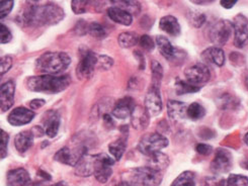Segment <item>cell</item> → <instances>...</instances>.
Listing matches in <instances>:
<instances>
[{"mask_svg":"<svg viewBox=\"0 0 248 186\" xmlns=\"http://www.w3.org/2000/svg\"><path fill=\"white\" fill-rule=\"evenodd\" d=\"M7 184L9 186H29L31 184V176L24 168H16L7 173Z\"/></svg>","mask_w":248,"mask_h":186,"instance_id":"20","label":"cell"},{"mask_svg":"<svg viewBox=\"0 0 248 186\" xmlns=\"http://www.w3.org/2000/svg\"><path fill=\"white\" fill-rule=\"evenodd\" d=\"M139 41H140V38L138 37V35L136 32H133V31L122 32L118 38L119 45L122 48H131V47L136 46L139 43Z\"/></svg>","mask_w":248,"mask_h":186,"instance_id":"29","label":"cell"},{"mask_svg":"<svg viewBox=\"0 0 248 186\" xmlns=\"http://www.w3.org/2000/svg\"><path fill=\"white\" fill-rule=\"evenodd\" d=\"M232 167V156L226 149H217L215 158L211 162V171L214 174H224Z\"/></svg>","mask_w":248,"mask_h":186,"instance_id":"11","label":"cell"},{"mask_svg":"<svg viewBox=\"0 0 248 186\" xmlns=\"http://www.w3.org/2000/svg\"><path fill=\"white\" fill-rule=\"evenodd\" d=\"M11 39H13V35H11V31L9 30V29L3 24L0 25V43H9Z\"/></svg>","mask_w":248,"mask_h":186,"instance_id":"44","label":"cell"},{"mask_svg":"<svg viewBox=\"0 0 248 186\" xmlns=\"http://www.w3.org/2000/svg\"><path fill=\"white\" fill-rule=\"evenodd\" d=\"M105 123H106V126H109V127H114V122H112V119H111V117L109 116V115H108V114H106L105 115Z\"/></svg>","mask_w":248,"mask_h":186,"instance_id":"50","label":"cell"},{"mask_svg":"<svg viewBox=\"0 0 248 186\" xmlns=\"http://www.w3.org/2000/svg\"><path fill=\"white\" fill-rule=\"evenodd\" d=\"M186 81L195 86L201 87L207 83L211 78V72L207 65L202 63H197L193 66L188 67L185 71Z\"/></svg>","mask_w":248,"mask_h":186,"instance_id":"10","label":"cell"},{"mask_svg":"<svg viewBox=\"0 0 248 186\" xmlns=\"http://www.w3.org/2000/svg\"><path fill=\"white\" fill-rule=\"evenodd\" d=\"M205 114H206V109L204 108V106L201 105L198 102L191 103L187 107L186 115L190 119L198 120V119H201V118L204 117Z\"/></svg>","mask_w":248,"mask_h":186,"instance_id":"33","label":"cell"},{"mask_svg":"<svg viewBox=\"0 0 248 186\" xmlns=\"http://www.w3.org/2000/svg\"><path fill=\"white\" fill-rule=\"evenodd\" d=\"M126 148H127V138H123V137L119 138L115 142H112V143H110L108 146L109 153L112 155V157L115 158L116 161L121 160L124 153L126 151Z\"/></svg>","mask_w":248,"mask_h":186,"instance_id":"28","label":"cell"},{"mask_svg":"<svg viewBox=\"0 0 248 186\" xmlns=\"http://www.w3.org/2000/svg\"><path fill=\"white\" fill-rule=\"evenodd\" d=\"M234 45L243 48L248 43V20L243 14L236 15L233 21Z\"/></svg>","mask_w":248,"mask_h":186,"instance_id":"12","label":"cell"},{"mask_svg":"<svg viewBox=\"0 0 248 186\" xmlns=\"http://www.w3.org/2000/svg\"><path fill=\"white\" fill-rule=\"evenodd\" d=\"M151 71H152V81L154 86L159 87L160 82L163 78V68L160 65L159 62H157L156 60H153L151 62Z\"/></svg>","mask_w":248,"mask_h":186,"instance_id":"34","label":"cell"},{"mask_svg":"<svg viewBox=\"0 0 248 186\" xmlns=\"http://www.w3.org/2000/svg\"><path fill=\"white\" fill-rule=\"evenodd\" d=\"M71 79L68 75H40L30 77L27 81V87L33 92L59 93L68 88Z\"/></svg>","mask_w":248,"mask_h":186,"instance_id":"2","label":"cell"},{"mask_svg":"<svg viewBox=\"0 0 248 186\" xmlns=\"http://www.w3.org/2000/svg\"><path fill=\"white\" fill-rule=\"evenodd\" d=\"M15 93H16V84L14 81H7L2 84L0 88V108L1 113L7 112L8 109L15 103Z\"/></svg>","mask_w":248,"mask_h":186,"instance_id":"15","label":"cell"},{"mask_svg":"<svg viewBox=\"0 0 248 186\" xmlns=\"http://www.w3.org/2000/svg\"><path fill=\"white\" fill-rule=\"evenodd\" d=\"M71 63V58L64 52H47L37 59L36 68L46 75H56L65 71Z\"/></svg>","mask_w":248,"mask_h":186,"instance_id":"4","label":"cell"},{"mask_svg":"<svg viewBox=\"0 0 248 186\" xmlns=\"http://www.w3.org/2000/svg\"><path fill=\"white\" fill-rule=\"evenodd\" d=\"M175 90L178 95L187 94V93H195L201 90V87L195 86L188 83L187 81H184L182 79H176L175 81Z\"/></svg>","mask_w":248,"mask_h":186,"instance_id":"32","label":"cell"},{"mask_svg":"<svg viewBox=\"0 0 248 186\" xmlns=\"http://www.w3.org/2000/svg\"><path fill=\"white\" fill-rule=\"evenodd\" d=\"M220 3H221V5H222L224 8L230 9V8H232L236 3H237V0H222V1H221Z\"/></svg>","mask_w":248,"mask_h":186,"instance_id":"49","label":"cell"},{"mask_svg":"<svg viewBox=\"0 0 248 186\" xmlns=\"http://www.w3.org/2000/svg\"><path fill=\"white\" fill-rule=\"evenodd\" d=\"M150 114L147 108L142 105H136L131 114V124L135 129L143 130L149 126Z\"/></svg>","mask_w":248,"mask_h":186,"instance_id":"17","label":"cell"},{"mask_svg":"<svg viewBox=\"0 0 248 186\" xmlns=\"http://www.w3.org/2000/svg\"><path fill=\"white\" fill-rule=\"evenodd\" d=\"M159 28L169 36L177 37L180 34V25L176 17L172 15L163 16L159 21Z\"/></svg>","mask_w":248,"mask_h":186,"instance_id":"24","label":"cell"},{"mask_svg":"<svg viewBox=\"0 0 248 186\" xmlns=\"http://www.w3.org/2000/svg\"><path fill=\"white\" fill-rule=\"evenodd\" d=\"M64 16L63 8L55 3L29 4L20 15V21L26 27L39 28L57 25Z\"/></svg>","mask_w":248,"mask_h":186,"instance_id":"1","label":"cell"},{"mask_svg":"<svg viewBox=\"0 0 248 186\" xmlns=\"http://www.w3.org/2000/svg\"><path fill=\"white\" fill-rule=\"evenodd\" d=\"M88 1H79V0H74V1L71 2V7L73 13L75 14H85L87 10V5H88Z\"/></svg>","mask_w":248,"mask_h":186,"instance_id":"40","label":"cell"},{"mask_svg":"<svg viewBox=\"0 0 248 186\" xmlns=\"http://www.w3.org/2000/svg\"><path fill=\"white\" fill-rule=\"evenodd\" d=\"M114 6L119 7L130 14L137 15L141 12V4L138 1H111Z\"/></svg>","mask_w":248,"mask_h":186,"instance_id":"31","label":"cell"},{"mask_svg":"<svg viewBox=\"0 0 248 186\" xmlns=\"http://www.w3.org/2000/svg\"><path fill=\"white\" fill-rule=\"evenodd\" d=\"M202 57L205 61L222 67L225 64V54L224 51L219 47H210L202 54Z\"/></svg>","mask_w":248,"mask_h":186,"instance_id":"21","label":"cell"},{"mask_svg":"<svg viewBox=\"0 0 248 186\" xmlns=\"http://www.w3.org/2000/svg\"><path fill=\"white\" fill-rule=\"evenodd\" d=\"M171 186H196V175L191 171H185L172 182Z\"/></svg>","mask_w":248,"mask_h":186,"instance_id":"30","label":"cell"},{"mask_svg":"<svg viewBox=\"0 0 248 186\" xmlns=\"http://www.w3.org/2000/svg\"><path fill=\"white\" fill-rule=\"evenodd\" d=\"M0 66H1V75H4L13 66V58L10 56H3L0 60Z\"/></svg>","mask_w":248,"mask_h":186,"instance_id":"46","label":"cell"},{"mask_svg":"<svg viewBox=\"0 0 248 186\" xmlns=\"http://www.w3.org/2000/svg\"><path fill=\"white\" fill-rule=\"evenodd\" d=\"M194 3H197V4H209V3H212L213 1H193Z\"/></svg>","mask_w":248,"mask_h":186,"instance_id":"51","label":"cell"},{"mask_svg":"<svg viewBox=\"0 0 248 186\" xmlns=\"http://www.w3.org/2000/svg\"><path fill=\"white\" fill-rule=\"evenodd\" d=\"M226 180L219 176H210L204 178L202 181V186H225Z\"/></svg>","mask_w":248,"mask_h":186,"instance_id":"39","label":"cell"},{"mask_svg":"<svg viewBox=\"0 0 248 186\" xmlns=\"http://www.w3.org/2000/svg\"><path fill=\"white\" fill-rule=\"evenodd\" d=\"M45 103H46V101L44 100H33L30 102V106L31 109H39L42 106H44Z\"/></svg>","mask_w":248,"mask_h":186,"instance_id":"48","label":"cell"},{"mask_svg":"<svg viewBox=\"0 0 248 186\" xmlns=\"http://www.w3.org/2000/svg\"><path fill=\"white\" fill-rule=\"evenodd\" d=\"M87 150L85 147L79 146L77 148H69L63 147L57 153H56L54 158L56 161H58L65 165L76 166L80 160L86 155Z\"/></svg>","mask_w":248,"mask_h":186,"instance_id":"9","label":"cell"},{"mask_svg":"<svg viewBox=\"0 0 248 186\" xmlns=\"http://www.w3.org/2000/svg\"><path fill=\"white\" fill-rule=\"evenodd\" d=\"M134 100L130 96H126L118 100L116 105L112 109V115L119 119H126L131 116L134 108H135Z\"/></svg>","mask_w":248,"mask_h":186,"instance_id":"18","label":"cell"},{"mask_svg":"<svg viewBox=\"0 0 248 186\" xmlns=\"http://www.w3.org/2000/svg\"><path fill=\"white\" fill-rule=\"evenodd\" d=\"M87 32L92 35L95 39H105L107 37V31L105 28L101 26L100 24L97 23H92L88 25L87 28Z\"/></svg>","mask_w":248,"mask_h":186,"instance_id":"35","label":"cell"},{"mask_svg":"<svg viewBox=\"0 0 248 186\" xmlns=\"http://www.w3.org/2000/svg\"><path fill=\"white\" fill-rule=\"evenodd\" d=\"M188 19H189V23L191 26L199 29L205 24L206 15L201 14V13H191L188 14Z\"/></svg>","mask_w":248,"mask_h":186,"instance_id":"38","label":"cell"},{"mask_svg":"<svg viewBox=\"0 0 248 186\" xmlns=\"http://www.w3.org/2000/svg\"><path fill=\"white\" fill-rule=\"evenodd\" d=\"M242 167L245 168V169H248V160H245V161L242 163Z\"/></svg>","mask_w":248,"mask_h":186,"instance_id":"53","label":"cell"},{"mask_svg":"<svg viewBox=\"0 0 248 186\" xmlns=\"http://www.w3.org/2000/svg\"><path fill=\"white\" fill-rule=\"evenodd\" d=\"M156 46H157V48H158L162 56L169 61L176 60L180 55V53H178L177 49H175L172 46L170 41H169L165 37L157 36L156 37Z\"/></svg>","mask_w":248,"mask_h":186,"instance_id":"19","label":"cell"},{"mask_svg":"<svg viewBox=\"0 0 248 186\" xmlns=\"http://www.w3.org/2000/svg\"><path fill=\"white\" fill-rule=\"evenodd\" d=\"M162 179L163 175L160 171L145 166L124 173L120 186H158Z\"/></svg>","mask_w":248,"mask_h":186,"instance_id":"3","label":"cell"},{"mask_svg":"<svg viewBox=\"0 0 248 186\" xmlns=\"http://www.w3.org/2000/svg\"><path fill=\"white\" fill-rule=\"evenodd\" d=\"M52 186H68V185H67L66 182L61 181V182H59V183H57V184H54V185H52Z\"/></svg>","mask_w":248,"mask_h":186,"instance_id":"52","label":"cell"},{"mask_svg":"<svg viewBox=\"0 0 248 186\" xmlns=\"http://www.w3.org/2000/svg\"><path fill=\"white\" fill-rule=\"evenodd\" d=\"M139 43L141 45V47H143L146 51H152L155 48V43L154 40L147 35H144L140 37V41Z\"/></svg>","mask_w":248,"mask_h":186,"instance_id":"43","label":"cell"},{"mask_svg":"<svg viewBox=\"0 0 248 186\" xmlns=\"http://www.w3.org/2000/svg\"><path fill=\"white\" fill-rule=\"evenodd\" d=\"M162 97L159 87L152 85L145 96V107L147 108L150 115L156 116L162 112Z\"/></svg>","mask_w":248,"mask_h":186,"instance_id":"13","label":"cell"},{"mask_svg":"<svg viewBox=\"0 0 248 186\" xmlns=\"http://www.w3.org/2000/svg\"><path fill=\"white\" fill-rule=\"evenodd\" d=\"M9 141V136L5 130H1V147H0V157L4 159L7 155V145Z\"/></svg>","mask_w":248,"mask_h":186,"instance_id":"45","label":"cell"},{"mask_svg":"<svg viewBox=\"0 0 248 186\" xmlns=\"http://www.w3.org/2000/svg\"><path fill=\"white\" fill-rule=\"evenodd\" d=\"M169 144L168 139L158 133H150L145 135L139 142L138 150L142 154L150 156L156 152L166 148Z\"/></svg>","mask_w":248,"mask_h":186,"instance_id":"5","label":"cell"},{"mask_svg":"<svg viewBox=\"0 0 248 186\" xmlns=\"http://www.w3.org/2000/svg\"><path fill=\"white\" fill-rule=\"evenodd\" d=\"M149 157V166L150 168L157 170V171H162L167 168L169 165V158L167 155L163 154L161 152H156L154 154L148 156Z\"/></svg>","mask_w":248,"mask_h":186,"instance_id":"27","label":"cell"},{"mask_svg":"<svg viewBox=\"0 0 248 186\" xmlns=\"http://www.w3.org/2000/svg\"><path fill=\"white\" fill-rule=\"evenodd\" d=\"M187 105L184 102L176 101V100H169L167 102V114L169 117H171L174 120L184 119L187 117Z\"/></svg>","mask_w":248,"mask_h":186,"instance_id":"25","label":"cell"},{"mask_svg":"<svg viewBox=\"0 0 248 186\" xmlns=\"http://www.w3.org/2000/svg\"><path fill=\"white\" fill-rule=\"evenodd\" d=\"M245 85H246V87H247V89H248V75L246 76V78H245Z\"/></svg>","mask_w":248,"mask_h":186,"instance_id":"55","label":"cell"},{"mask_svg":"<svg viewBox=\"0 0 248 186\" xmlns=\"http://www.w3.org/2000/svg\"><path fill=\"white\" fill-rule=\"evenodd\" d=\"M219 106L223 109H227V108H234L238 105V100H235V98L229 94H224L223 96L220 97V100L218 101Z\"/></svg>","mask_w":248,"mask_h":186,"instance_id":"37","label":"cell"},{"mask_svg":"<svg viewBox=\"0 0 248 186\" xmlns=\"http://www.w3.org/2000/svg\"><path fill=\"white\" fill-rule=\"evenodd\" d=\"M196 150L199 154H201L202 156H208L213 152L212 146L207 145V144H198L196 147Z\"/></svg>","mask_w":248,"mask_h":186,"instance_id":"47","label":"cell"},{"mask_svg":"<svg viewBox=\"0 0 248 186\" xmlns=\"http://www.w3.org/2000/svg\"><path fill=\"white\" fill-rule=\"evenodd\" d=\"M33 135L32 130H24L17 134L15 138V146L19 153H26L33 145Z\"/></svg>","mask_w":248,"mask_h":186,"instance_id":"23","label":"cell"},{"mask_svg":"<svg viewBox=\"0 0 248 186\" xmlns=\"http://www.w3.org/2000/svg\"><path fill=\"white\" fill-rule=\"evenodd\" d=\"M98 63V55L93 51H82L81 58L77 65L76 74L79 79H88L92 77Z\"/></svg>","mask_w":248,"mask_h":186,"instance_id":"7","label":"cell"},{"mask_svg":"<svg viewBox=\"0 0 248 186\" xmlns=\"http://www.w3.org/2000/svg\"><path fill=\"white\" fill-rule=\"evenodd\" d=\"M94 155H85L76 165V174L79 176H90L93 174Z\"/></svg>","mask_w":248,"mask_h":186,"instance_id":"26","label":"cell"},{"mask_svg":"<svg viewBox=\"0 0 248 186\" xmlns=\"http://www.w3.org/2000/svg\"><path fill=\"white\" fill-rule=\"evenodd\" d=\"M60 128V114L56 111H49L45 113L43 116V129L49 138L57 136Z\"/></svg>","mask_w":248,"mask_h":186,"instance_id":"16","label":"cell"},{"mask_svg":"<svg viewBox=\"0 0 248 186\" xmlns=\"http://www.w3.org/2000/svg\"><path fill=\"white\" fill-rule=\"evenodd\" d=\"M244 142H245V144L248 146V133H246V135L244 136Z\"/></svg>","mask_w":248,"mask_h":186,"instance_id":"54","label":"cell"},{"mask_svg":"<svg viewBox=\"0 0 248 186\" xmlns=\"http://www.w3.org/2000/svg\"><path fill=\"white\" fill-rule=\"evenodd\" d=\"M15 1H1L0 2V19L7 16L14 8Z\"/></svg>","mask_w":248,"mask_h":186,"instance_id":"42","label":"cell"},{"mask_svg":"<svg viewBox=\"0 0 248 186\" xmlns=\"http://www.w3.org/2000/svg\"><path fill=\"white\" fill-rule=\"evenodd\" d=\"M36 114L31 109L26 107H16L11 112L7 117L8 123L14 127H21L30 124L35 118Z\"/></svg>","mask_w":248,"mask_h":186,"instance_id":"14","label":"cell"},{"mask_svg":"<svg viewBox=\"0 0 248 186\" xmlns=\"http://www.w3.org/2000/svg\"><path fill=\"white\" fill-rule=\"evenodd\" d=\"M108 17L117 24L129 27L133 24V15L119 7L111 6L108 9Z\"/></svg>","mask_w":248,"mask_h":186,"instance_id":"22","label":"cell"},{"mask_svg":"<svg viewBox=\"0 0 248 186\" xmlns=\"http://www.w3.org/2000/svg\"><path fill=\"white\" fill-rule=\"evenodd\" d=\"M226 186H248V177L238 174H230Z\"/></svg>","mask_w":248,"mask_h":186,"instance_id":"36","label":"cell"},{"mask_svg":"<svg viewBox=\"0 0 248 186\" xmlns=\"http://www.w3.org/2000/svg\"><path fill=\"white\" fill-rule=\"evenodd\" d=\"M112 65H114V60H112L110 57L105 56V55H99L97 67L104 70H108L111 68Z\"/></svg>","mask_w":248,"mask_h":186,"instance_id":"41","label":"cell"},{"mask_svg":"<svg viewBox=\"0 0 248 186\" xmlns=\"http://www.w3.org/2000/svg\"><path fill=\"white\" fill-rule=\"evenodd\" d=\"M233 23L227 19H220L209 29V38L213 43L217 46H223L231 37Z\"/></svg>","mask_w":248,"mask_h":186,"instance_id":"6","label":"cell"},{"mask_svg":"<svg viewBox=\"0 0 248 186\" xmlns=\"http://www.w3.org/2000/svg\"><path fill=\"white\" fill-rule=\"evenodd\" d=\"M115 165V160L107 154L94 155L93 175L100 183H106L112 174V166Z\"/></svg>","mask_w":248,"mask_h":186,"instance_id":"8","label":"cell"}]
</instances>
